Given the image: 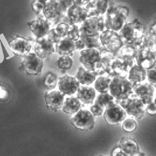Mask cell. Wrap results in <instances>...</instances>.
Returning <instances> with one entry per match:
<instances>
[{"instance_id": "cell-40", "label": "cell", "mask_w": 156, "mask_h": 156, "mask_svg": "<svg viewBox=\"0 0 156 156\" xmlns=\"http://www.w3.org/2000/svg\"><path fill=\"white\" fill-rule=\"evenodd\" d=\"M44 4L45 3L38 1L37 0H35L32 3V10L36 14L39 15L41 13H42L43 8L44 7Z\"/></svg>"}, {"instance_id": "cell-27", "label": "cell", "mask_w": 156, "mask_h": 156, "mask_svg": "<svg viewBox=\"0 0 156 156\" xmlns=\"http://www.w3.org/2000/svg\"><path fill=\"white\" fill-rule=\"evenodd\" d=\"M81 105V102L77 98H67L64 100L63 105L62 106L63 111L65 113L69 114H75L80 109Z\"/></svg>"}, {"instance_id": "cell-46", "label": "cell", "mask_w": 156, "mask_h": 156, "mask_svg": "<svg viewBox=\"0 0 156 156\" xmlns=\"http://www.w3.org/2000/svg\"><path fill=\"white\" fill-rule=\"evenodd\" d=\"M91 0H73L74 5L85 7Z\"/></svg>"}, {"instance_id": "cell-44", "label": "cell", "mask_w": 156, "mask_h": 156, "mask_svg": "<svg viewBox=\"0 0 156 156\" xmlns=\"http://www.w3.org/2000/svg\"><path fill=\"white\" fill-rule=\"evenodd\" d=\"M149 37H150V41L155 43V38H156V23L155 22L151 26V28L149 31Z\"/></svg>"}, {"instance_id": "cell-41", "label": "cell", "mask_w": 156, "mask_h": 156, "mask_svg": "<svg viewBox=\"0 0 156 156\" xmlns=\"http://www.w3.org/2000/svg\"><path fill=\"white\" fill-rule=\"evenodd\" d=\"M90 111L91 112V113L93 114V116L94 117L95 116H100L103 114L104 109L99 106L98 105L94 103L91 107Z\"/></svg>"}, {"instance_id": "cell-7", "label": "cell", "mask_w": 156, "mask_h": 156, "mask_svg": "<svg viewBox=\"0 0 156 156\" xmlns=\"http://www.w3.org/2000/svg\"><path fill=\"white\" fill-rule=\"evenodd\" d=\"M99 39L101 46L112 52L118 51L123 45L119 34L112 30L105 29L102 31L99 34Z\"/></svg>"}, {"instance_id": "cell-15", "label": "cell", "mask_w": 156, "mask_h": 156, "mask_svg": "<svg viewBox=\"0 0 156 156\" xmlns=\"http://www.w3.org/2000/svg\"><path fill=\"white\" fill-rule=\"evenodd\" d=\"M58 86L59 91L64 95L71 96L77 91L80 84L76 76L65 75L58 78Z\"/></svg>"}, {"instance_id": "cell-11", "label": "cell", "mask_w": 156, "mask_h": 156, "mask_svg": "<svg viewBox=\"0 0 156 156\" xmlns=\"http://www.w3.org/2000/svg\"><path fill=\"white\" fill-rule=\"evenodd\" d=\"M103 116L108 124L116 126L126 119V113L119 105L114 103L105 108Z\"/></svg>"}, {"instance_id": "cell-21", "label": "cell", "mask_w": 156, "mask_h": 156, "mask_svg": "<svg viewBox=\"0 0 156 156\" xmlns=\"http://www.w3.org/2000/svg\"><path fill=\"white\" fill-rule=\"evenodd\" d=\"M66 15L69 19L72 25L82 23L88 17V12L85 7H81L76 5H73L67 10Z\"/></svg>"}, {"instance_id": "cell-38", "label": "cell", "mask_w": 156, "mask_h": 156, "mask_svg": "<svg viewBox=\"0 0 156 156\" xmlns=\"http://www.w3.org/2000/svg\"><path fill=\"white\" fill-rule=\"evenodd\" d=\"M80 32L79 27L77 25H73L70 27L67 36L74 41H77L80 38Z\"/></svg>"}, {"instance_id": "cell-1", "label": "cell", "mask_w": 156, "mask_h": 156, "mask_svg": "<svg viewBox=\"0 0 156 156\" xmlns=\"http://www.w3.org/2000/svg\"><path fill=\"white\" fill-rule=\"evenodd\" d=\"M105 14V28L118 32L126 22L129 9L125 6H109Z\"/></svg>"}, {"instance_id": "cell-14", "label": "cell", "mask_w": 156, "mask_h": 156, "mask_svg": "<svg viewBox=\"0 0 156 156\" xmlns=\"http://www.w3.org/2000/svg\"><path fill=\"white\" fill-rule=\"evenodd\" d=\"M43 15L50 23L53 25H57L61 22L64 15L58 9L57 0H48L44 4L43 8Z\"/></svg>"}, {"instance_id": "cell-9", "label": "cell", "mask_w": 156, "mask_h": 156, "mask_svg": "<svg viewBox=\"0 0 156 156\" xmlns=\"http://www.w3.org/2000/svg\"><path fill=\"white\" fill-rule=\"evenodd\" d=\"M119 105L129 116L140 119L145 112L144 105L137 97L128 98L120 102Z\"/></svg>"}, {"instance_id": "cell-28", "label": "cell", "mask_w": 156, "mask_h": 156, "mask_svg": "<svg viewBox=\"0 0 156 156\" xmlns=\"http://www.w3.org/2000/svg\"><path fill=\"white\" fill-rule=\"evenodd\" d=\"M79 39L82 43L84 50L86 48H98L102 46L99 39V35H87L80 34Z\"/></svg>"}, {"instance_id": "cell-24", "label": "cell", "mask_w": 156, "mask_h": 156, "mask_svg": "<svg viewBox=\"0 0 156 156\" xmlns=\"http://www.w3.org/2000/svg\"><path fill=\"white\" fill-rule=\"evenodd\" d=\"M77 98L85 105H92L96 96V91L94 87L81 86L78 87Z\"/></svg>"}, {"instance_id": "cell-17", "label": "cell", "mask_w": 156, "mask_h": 156, "mask_svg": "<svg viewBox=\"0 0 156 156\" xmlns=\"http://www.w3.org/2000/svg\"><path fill=\"white\" fill-rule=\"evenodd\" d=\"M54 45L47 37L37 39L35 45V53L42 59L47 58L55 52Z\"/></svg>"}, {"instance_id": "cell-32", "label": "cell", "mask_w": 156, "mask_h": 156, "mask_svg": "<svg viewBox=\"0 0 156 156\" xmlns=\"http://www.w3.org/2000/svg\"><path fill=\"white\" fill-rule=\"evenodd\" d=\"M74 61L70 56H61L57 60V66L62 71H67L71 69Z\"/></svg>"}, {"instance_id": "cell-36", "label": "cell", "mask_w": 156, "mask_h": 156, "mask_svg": "<svg viewBox=\"0 0 156 156\" xmlns=\"http://www.w3.org/2000/svg\"><path fill=\"white\" fill-rule=\"evenodd\" d=\"M70 27V26L69 25L64 23L63 22H61L57 24L56 27L55 28V29L58 36L60 38H63L67 36Z\"/></svg>"}, {"instance_id": "cell-12", "label": "cell", "mask_w": 156, "mask_h": 156, "mask_svg": "<svg viewBox=\"0 0 156 156\" xmlns=\"http://www.w3.org/2000/svg\"><path fill=\"white\" fill-rule=\"evenodd\" d=\"M30 31L36 39L46 37L50 29L51 24L43 15H39L35 20L28 23Z\"/></svg>"}, {"instance_id": "cell-18", "label": "cell", "mask_w": 156, "mask_h": 156, "mask_svg": "<svg viewBox=\"0 0 156 156\" xmlns=\"http://www.w3.org/2000/svg\"><path fill=\"white\" fill-rule=\"evenodd\" d=\"M44 100L46 107L51 110H57L62 108L64 95L60 91H51L45 93Z\"/></svg>"}, {"instance_id": "cell-26", "label": "cell", "mask_w": 156, "mask_h": 156, "mask_svg": "<svg viewBox=\"0 0 156 156\" xmlns=\"http://www.w3.org/2000/svg\"><path fill=\"white\" fill-rule=\"evenodd\" d=\"M97 77L95 73L88 71L83 66L78 68V71L76 73V78L82 85L88 86L93 84Z\"/></svg>"}, {"instance_id": "cell-25", "label": "cell", "mask_w": 156, "mask_h": 156, "mask_svg": "<svg viewBox=\"0 0 156 156\" xmlns=\"http://www.w3.org/2000/svg\"><path fill=\"white\" fill-rule=\"evenodd\" d=\"M146 78V70L142 66L133 65L128 72V80L134 85L144 81Z\"/></svg>"}, {"instance_id": "cell-19", "label": "cell", "mask_w": 156, "mask_h": 156, "mask_svg": "<svg viewBox=\"0 0 156 156\" xmlns=\"http://www.w3.org/2000/svg\"><path fill=\"white\" fill-rule=\"evenodd\" d=\"M110 0H91L86 6L89 17L102 16L109 7Z\"/></svg>"}, {"instance_id": "cell-49", "label": "cell", "mask_w": 156, "mask_h": 156, "mask_svg": "<svg viewBox=\"0 0 156 156\" xmlns=\"http://www.w3.org/2000/svg\"><path fill=\"white\" fill-rule=\"evenodd\" d=\"M104 156V155H99V156Z\"/></svg>"}, {"instance_id": "cell-43", "label": "cell", "mask_w": 156, "mask_h": 156, "mask_svg": "<svg viewBox=\"0 0 156 156\" xmlns=\"http://www.w3.org/2000/svg\"><path fill=\"white\" fill-rule=\"evenodd\" d=\"M146 111H147V113L150 116H155L156 115V107L154 100H153L151 103L147 105Z\"/></svg>"}, {"instance_id": "cell-50", "label": "cell", "mask_w": 156, "mask_h": 156, "mask_svg": "<svg viewBox=\"0 0 156 156\" xmlns=\"http://www.w3.org/2000/svg\"><path fill=\"white\" fill-rule=\"evenodd\" d=\"M138 156H140V155H138Z\"/></svg>"}, {"instance_id": "cell-13", "label": "cell", "mask_w": 156, "mask_h": 156, "mask_svg": "<svg viewBox=\"0 0 156 156\" xmlns=\"http://www.w3.org/2000/svg\"><path fill=\"white\" fill-rule=\"evenodd\" d=\"M134 59V57H117L111 64V73L115 74V76L126 77L130 69L133 65Z\"/></svg>"}, {"instance_id": "cell-48", "label": "cell", "mask_w": 156, "mask_h": 156, "mask_svg": "<svg viewBox=\"0 0 156 156\" xmlns=\"http://www.w3.org/2000/svg\"><path fill=\"white\" fill-rule=\"evenodd\" d=\"M37 1H40V2H43V3H45L46 1H48V0H37Z\"/></svg>"}, {"instance_id": "cell-5", "label": "cell", "mask_w": 156, "mask_h": 156, "mask_svg": "<svg viewBox=\"0 0 156 156\" xmlns=\"http://www.w3.org/2000/svg\"><path fill=\"white\" fill-rule=\"evenodd\" d=\"M70 123L77 130L89 131L95 126V119L90 110L81 109L70 118Z\"/></svg>"}, {"instance_id": "cell-16", "label": "cell", "mask_w": 156, "mask_h": 156, "mask_svg": "<svg viewBox=\"0 0 156 156\" xmlns=\"http://www.w3.org/2000/svg\"><path fill=\"white\" fill-rule=\"evenodd\" d=\"M9 48L15 55L23 57L30 52L32 45L27 38L17 36L9 43Z\"/></svg>"}, {"instance_id": "cell-2", "label": "cell", "mask_w": 156, "mask_h": 156, "mask_svg": "<svg viewBox=\"0 0 156 156\" xmlns=\"http://www.w3.org/2000/svg\"><path fill=\"white\" fill-rule=\"evenodd\" d=\"M144 25L137 18L126 22L119 31V35L124 43L133 45L144 36Z\"/></svg>"}, {"instance_id": "cell-35", "label": "cell", "mask_w": 156, "mask_h": 156, "mask_svg": "<svg viewBox=\"0 0 156 156\" xmlns=\"http://www.w3.org/2000/svg\"><path fill=\"white\" fill-rule=\"evenodd\" d=\"M122 128L128 133H132L135 132L137 128V123L133 119H125L122 121Z\"/></svg>"}, {"instance_id": "cell-31", "label": "cell", "mask_w": 156, "mask_h": 156, "mask_svg": "<svg viewBox=\"0 0 156 156\" xmlns=\"http://www.w3.org/2000/svg\"><path fill=\"white\" fill-rule=\"evenodd\" d=\"M114 103L115 99L114 97L108 92L100 93L97 96L95 102V103L104 109L110 106Z\"/></svg>"}, {"instance_id": "cell-42", "label": "cell", "mask_w": 156, "mask_h": 156, "mask_svg": "<svg viewBox=\"0 0 156 156\" xmlns=\"http://www.w3.org/2000/svg\"><path fill=\"white\" fill-rule=\"evenodd\" d=\"M47 36H48L47 38L54 44H56L62 39L56 34L55 28L50 29Z\"/></svg>"}, {"instance_id": "cell-6", "label": "cell", "mask_w": 156, "mask_h": 156, "mask_svg": "<svg viewBox=\"0 0 156 156\" xmlns=\"http://www.w3.org/2000/svg\"><path fill=\"white\" fill-rule=\"evenodd\" d=\"M79 30L80 34L87 35H99L105 30L104 18L102 16L87 17L82 22Z\"/></svg>"}, {"instance_id": "cell-30", "label": "cell", "mask_w": 156, "mask_h": 156, "mask_svg": "<svg viewBox=\"0 0 156 156\" xmlns=\"http://www.w3.org/2000/svg\"><path fill=\"white\" fill-rule=\"evenodd\" d=\"M111 79L107 76H99L94 82V88L100 93L109 92Z\"/></svg>"}, {"instance_id": "cell-20", "label": "cell", "mask_w": 156, "mask_h": 156, "mask_svg": "<svg viewBox=\"0 0 156 156\" xmlns=\"http://www.w3.org/2000/svg\"><path fill=\"white\" fill-rule=\"evenodd\" d=\"M133 90L136 96L142 100L144 105H148L153 100L154 87L149 83L138 85Z\"/></svg>"}, {"instance_id": "cell-37", "label": "cell", "mask_w": 156, "mask_h": 156, "mask_svg": "<svg viewBox=\"0 0 156 156\" xmlns=\"http://www.w3.org/2000/svg\"><path fill=\"white\" fill-rule=\"evenodd\" d=\"M57 2L59 10L64 14H66L67 10L74 5L73 0H57Z\"/></svg>"}, {"instance_id": "cell-23", "label": "cell", "mask_w": 156, "mask_h": 156, "mask_svg": "<svg viewBox=\"0 0 156 156\" xmlns=\"http://www.w3.org/2000/svg\"><path fill=\"white\" fill-rule=\"evenodd\" d=\"M55 51L61 56L71 57L76 50L75 41L67 36L62 38L55 46Z\"/></svg>"}, {"instance_id": "cell-45", "label": "cell", "mask_w": 156, "mask_h": 156, "mask_svg": "<svg viewBox=\"0 0 156 156\" xmlns=\"http://www.w3.org/2000/svg\"><path fill=\"white\" fill-rule=\"evenodd\" d=\"M8 97L7 89L3 86L0 85V99H6Z\"/></svg>"}, {"instance_id": "cell-8", "label": "cell", "mask_w": 156, "mask_h": 156, "mask_svg": "<svg viewBox=\"0 0 156 156\" xmlns=\"http://www.w3.org/2000/svg\"><path fill=\"white\" fill-rule=\"evenodd\" d=\"M21 64L23 69L30 75H40L42 72L43 59L35 53L29 52L23 56Z\"/></svg>"}, {"instance_id": "cell-10", "label": "cell", "mask_w": 156, "mask_h": 156, "mask_svg": "<svg viewBox=\"0 0 156 156\" xmlns=\"http://www.w3.org/2000/svg\"><path fill=\"white\" fill-rule=\"evenodd\" d=\"M135 59L136 64L142 66L146 70L156 66L155 48L142 47L137 51Z\"/></svg>"}, {"instance_id": "cell-3", "label": "cell", "mask_w": 156, "mask_h": 156, "mask_svg": "<svg viewBox=\"0 0 156 156\" xmlns=\"http://www.w3.org/2000/svg\"><path fill=\"white\" fill-rule=\"evenodd\" d=\"M80 62L85 69L101 75L104 73L102 68L100 51L96 48H86L80 52Z\"/></svg>"}, {"instance_id": "cell-47", "label": "cell", "mask_w": 156, "mask_h": 156, "mask_svg": "<svg viewBox=\"0 0 156 156\" xmlns=\"http://www.w3.org/2000/svg\"><path fill=\"white\" fill-rule=\"evenodd\" d=\"M111 156H125L121 153V150L118 148V147H115L113 149L111 153Z\"/></svg>"}, {"instance_id": "cell-29", "label": "cell", "mask_w": 156, "mask_h": 156, "mask_svg": "<svg viewBox=\"0 0 156 156\" xmlns=\"http://www.w3.org/2000/svg\"><path fill=\"white\" fill-rule=\"evenodd\" d=\"M102 70L104 73H111V64L114 60V52L103 50L100 52Z\"/></svg>"}, {"instance_id": "cell-4", "label": "cell", "mask_w": 156, "mask_h": 156, "mask_svg": "<svg viewBox=\"0 0 156 156\" xmlns=\"http://www.w3.org/2000/svg\"><path fill=\"white\" fill-rule=\"evenodd\" d=\"M109 91L114 99L121 101L133 93V85L126 77L115 76L111 79Z\"/></svg>"}, {"instance_id": "cell-39", "label": "cell", "mask_w": 156, "mask_h": 156, "mask_svg": "<svg viewBox=\"0 0 156 156\" xmlns=\"http://www.w3.org/2000/svg\"><path fill=\"white\" fill-rule=\"evenodd\" d=\"M156 66L146 70V76L147 77L149 84L154 87L156 86Z\"/></svg>"}, {"instance_id": "cell-33", "label": "cell", "mask_w": 156, "mask_h": 156, "mask_svg": "<svg viewBox=\"0 0 156 156\" xmlns=\"http://www.w3.org/2000/svg\"><path fill=\"white\" fill-rule=\"evenodd\" d=\"M58 78L57 75L53 72H49L45 76L44 86L48 90H52L55 88L57 84Z\"/></svg>"}, {"instance_id": "cell-22", "label": "cell", "mask_w": 156, "mask_h": 156, "mask_svg": "<svg viewBox=\"0 0 156 156\" xmlns=\"http://www.w3.org/2000/svg\"><path fill=\"white\" fill-rule=\"evenodd\" d=\"M118 147L121 153L125 156H136L140 151L137 143L129 137L122 138Z\"/></svg>"}, {"instance_id": "cell-34", "label": "cell", "mask_w": 156, "mask_h": 156, "mask_svg": "<svg viewBox=\"0 0 156 156\" xmlns=\"http://www.w3.org/2000/svg\"><path fill=\"white\" fill-rule=\"evenodd\" d=\"M137 50L135 47L130 46H125L121 47L118 50L117 57H122V56H128V57H134L136 54Z\"/></svg>"}]
</instances>
